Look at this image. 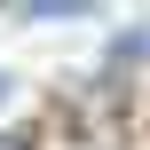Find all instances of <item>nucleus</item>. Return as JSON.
Instances as JSON below:
<instances>
[{"label":"nucleus","mask_w":150,"mask_h":150,"mask_svg":"<svg viewBox=\"0 0 150 150\" xmlns=\"http://www.w3.org/2000/svg\"><path fill=\"white\" fill-rule=\"evenodd\" d=\"M24 24H55V16H95V0H24Z\"/></svg>","instance_id":"1"},{"label":"nucleus","mask_w":150,"mask_h":150,"mask_svg":"<svg viewBox=\"0 0 150 150\" xmlns=\"http://www.w3.org/2000/svg\"><path fill=\"white\" fill-rule=\"evenodd\" d=\"M8 95H16V79H8V71H0V111H8Z\"/></svg>","instance_id":"2"},{"label":"nucleus","mask_w":150,"mask_h":150,"mask_svg":"<svg viewBox=\"0 0 150 150\" xmlns=\"http://www.w3.org/2000/svg\"><path fill=\"white\" fill-rule=\"evenodd\" d=\"M0 150H24V142H8V134H0Z\"/></svg>","instance_id":"3"}]
</instances>
